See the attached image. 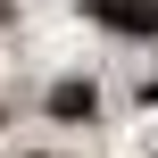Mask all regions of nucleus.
I'll use <instances>...</instances> for the list:
<instances>
[{"mask_svg":"<svg viewBox=\"0 0 158 158\" xmlns=\"http://www.w3.org/2000/svg\"><path fill=\"white\" fill-rule=\"evenodd\" d=\"M92 25H108V33H158V0H92Z\"/></svg>","mask_w":158,"mask_h":158,"instance_id":"obj_1","label":"nucleus"},{"mask_svg":"<svg viewBox=\"0 0 158 158\" xmlns=\"http://www.w3.org/2000/svg\"><path fill=\"white\" fill-rule=\"evenodd\" d=\"M50 108H58V117H92V83H58Z\"/></svg>","mask_w":158,"mask_h":158,"instance_id":"obj_2","label":"nucleus"}]
</instances>
